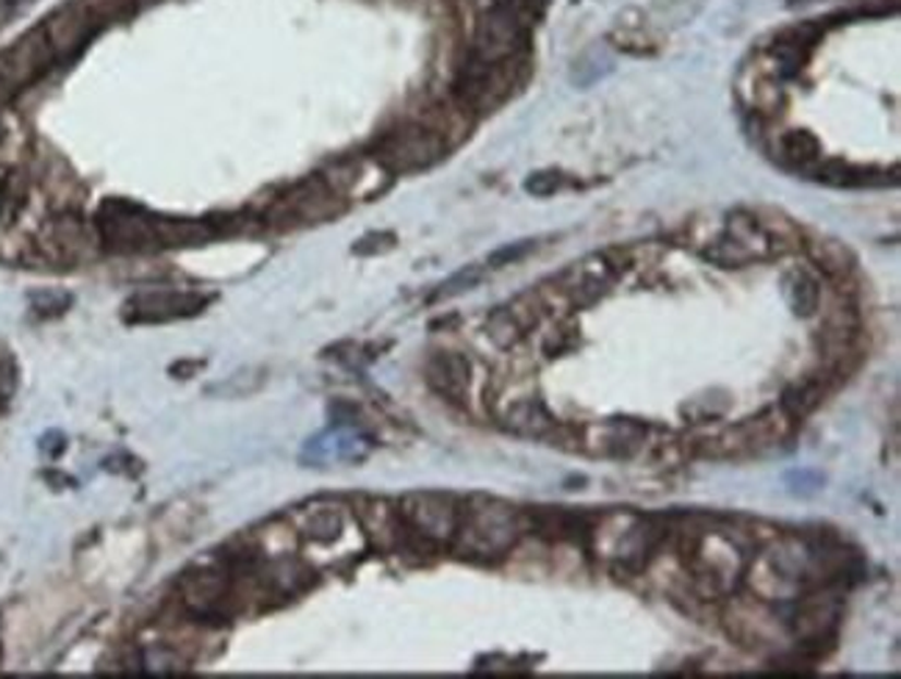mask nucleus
<instances>
[{
	"instance_id": "obj_4",
	"label": "nucleus",
	"mask_w": 901,
	"mask_h": 679,
	"mask_svg": "<svg viewBox=\"0 0 901 679\" xmlns=\"http://www.w3.org/2000/svg\"><path fill=\"white\" fill-rule=\"evenodd\" d=\"M447 147L449 145L436 131H430L422 122H411V125H403L383 136L372 150V158L388 175H408V172H422L442 161Z\"/></svg>"
},
{
	"instance_id": "obj_17",
	"label": "nucleus",
	"mask_w": 901,
	"mask_h": 679,
	"mask_svg": "<svg viewBox=\"0 0 901 679\" xmlns=\"http://www.w3.org/2000/svg\"><path fill=\"white\" fill-rule=\"evenodd\" d=\"M525 530L536 533L550 544H586L591 538L597 516L577 513L566 508H536L530 513H521Z\"/></svg>"
},
{
	"instance_id": "obj_20",
	"label": "nucleus",
	"mask_w": 901,
	"mask_h": 679,
	"mask_svg": "<svg viewBox=\"0 0 901 679\" xmlns=\"http://www.w3.org/2000/svg\"><path fill=\"white\" fill-rule=\"evenodd\" d=\"M347 510L339 502H311L297 513L295 533L311 544H333L345 535Z\"/></svg>"
},
{
	"instance_id": "obj_28",
	"label": "nucleus",
	"mask_w": 901,
	"mask_h": 679,
	"mask_svg": "<svg viewBox=\"0 0 901 679\" xmlns=\"http://www.w3.org/2000/svg\"><path fill=\"white\" fill-rule=\"evenodd\" d=\"M485 334H489V339L494 341L500 350H514V347L527 336L525 328L516 322V316L508 311V305H505V308H496L494 314L489 316V322H485Z\"/></svg>"
},
{
	"instance_id": "obj_7",
	"label": "nucleus",
	"mask_w": 901,
	"mask_h": 679,
	"mask_svg": "<svg viewBox=\"0 0 901 679\" xmlns=\"http://www.w3.org/2000/svg\"><path fill=\"white\" fill-rule=\"evenodd\" d=\"M514 61L489 64V61L472 56V61L460 68L458 78H455V104L464 106L469 114H485V111L503 106L516 84Z\"/></svg>"
},
{
	"instance_id": "obj_15",
	"label": "nucleus",
	"mask_w": 901,
	"mask_h": 679,
	"mask_svg": "<svg viewBox=\"0 0 901 679\" xmlns=\"http://www.w3.org/2000/svg\"><path fill=\"white\" fill-rule=\"evenodd\" d=\"M208 300L212 298L200 294V291H142V294H133L122 305V316L128 322H172L200 314L208 305Z\"/></svg>"
},
{
	"instance_id": "obj_34",
	"label": "nucleus",
	"mask_w": 901,
	"mask_h": 679,
	"mask_svg": "<svg viewBox=\"0 0 901 679\" xmlns=\"http://www.w3.org/2000/svg\"><path fill=\"white\" fill-rule=\"evenodd\" d=\"M394 244H397V237H394L392 231H372V233H367V237H361L356 244H352V253H356V255H383V253H388V250H394Z\"/></svg>"
},
{
	"instance_id": "obj_14",
	"label": "nucleus",
	"mask_w": 901,
	"mask_h": 679,
	"mask_svg": "<svg viewBox=\"0 0 901 679\" xmlns=\"http://www.w3.org/2000/svg\"><path fill=\"white\" fill-rule=\"evenodd\" d=\"M724 627L744 650H766L780 641V625L769 605L755 596H732L724 607Z\"/></svg>"
},
{
	"instance_id": "obj_33",
	"label": "nucleus",
	"mask_w": 901,
	"mask_h": 679,
	"mask_svg": "<svg viewBox=\"0 0 901 679\" xmlns=\"http://www.w3.org/2000/svg\"><path fill=\"white\" fill-rule=\"evenodd\" d=\"M536 250V242H514V244H505V247L494 250V253L489 255V269H503V267H510V264L521 262V258H527V255Z\"/></svg>"
},
{
	"instance_id": "obj_30",
	"label": "nucleus",
	"mask_w": 901,
	"mask_h": 679,
	"mask_svg": "<svg viewBox=\"0 0 901 679\" xmlns=\"http://www.w3.org/2000/svg\"><path fill=\"white\" fill-rule=\"evenodd\" d=\"M480 280H483V267H478V264H472V267L458 269V272H455L453 278H447L442 286H439L436 291H433V300H453V298H458V294H464V291L474 289V286H478Z\"/></svg>"
},
{
	"instance_id": "obj_2",
	"label": "nucleus",
	"mask_w": 901,
	"mask_h": 679,
	"mask_svg": "<svg viewBox=\"0 0 901 679\" xmlns=\"http://www.w3.org/2000/svg\"><path fill=\"white\" fill-rule=\"evenodd\" d=\"M793 422L785 411L780 408H766L757 416L744 419L741 425L726 427L719 436L705 438V441L694 444L696 458H710V461H730V458H749L769 452V449L780 447L791 438Z\"/></svg>"
},
{
	"instance_id": "obj_12",
	"label": "nucleus",
	"mask_w": 901,
	"mask_h": 679,
	"mask_svg": "<svg viewBox=\"0 0 901 679\" xmlns=\"http://www.w3.org/2000/svg\"><path fill=\"white\" fill-rule=\"evenodd\" d=\"M798 607L793 613V635L802 641V652L813 660L827 657V652L836 646L838 621H841V602L829 594V589L810 591L805 599H796Z\"/></svg>"
},
{
	"instance_id": "obj_18",
	"label": "nucleus",
	"mask_w": 901,
	"mask_h": 679,
	"mask_svg": "<svg viewBox=\"0 0 901 679\" xmlns=\"http://www.w3.org/2000/svg\"><path fill=\"white\" fill-rule=\"evenodd\" d=\"M424 375H428L430 388L447 402L464 405L469 400V391H472V364L464 355H458V352H436L428 361Z\"/></svg>"
},
{
	"instance_id": "obj_8",
	"label": "nucleus",
	"mask_w": 901,
	"mask_h": 679,
	"mask_svg": "<svg viewBox=\"0 0 901 679\" xmlns=\"http://www.w3.org/2000/svg\"><path fill=\"white\" fill-rule=\"evenodd\" d=\"M403 528L411 538L422 544H453L455 528H458L460 502L449 494H408L397 505Z\"/></svg>"
},
{
	"instance_id": "obj_13",
	"label": "nucleus",
	"mask_w": 901,
	"mask_h": 679,
	"mask_svg": "<svg viewBox=\"0 0 901 679\" xmlns=\"http://www.w3.org/2000/svg\"><path fill=\"white\" fill-rule=\"evenodd\" d=\"M649 438V427L633 419H608L577 427V447L591 458H636Z\"/></svg>"
},
{
	"instance_id": "obj_11",
	"label": "nucleus",
	"mask_w": 901,
	"mask_h": 679,
	"mask_svg": "<svg viewBox=\"0 0 901 679\" xmlns=\"http://www.w3.org/2000/svg\"><path fill=\"white\" fill-rule=\"evenodd\" d=\"M39 25L48 34V43L59 61L79 56L95 39L97 31L106 28L104 17L97 14L92 0H67L59 9H53Z\"/></svg>"
},
{
	"instance_id": "obj_3",
	"label": "nucleus",
	"mask_w": 901,
	"mask_h": 679,
	"mask_svg": "<svg viewBox=\"0 0 901 679\" xmlns=\"http://www.w3.org/2000/svg\"><path fill=\"white\" fill-rule=\"evenodd\" d=\"M347 211V201L333 192L320 178H305L295 183L286 194H280L273 206L266 208V222L275 228H303V225H322L341 217Z\"/></svg>"
},
{
	"instance_id": "obj_25",
	"label": "nucleus",
	"mask_w": 901,
	"mask_h": 679,
	"mask_svg": "<svg viewBox=\"0 0 901 679\" xmlns=\"http://www.w3.org/2000/svg\"><path fill=\"white\" fill-rule=\"evenodd\" d=\"M702 258L713 264V267H721V269H744V267H749V264H757L755 258H752V255L746 253L738 242H735V239L726 237V233H721L719 239H713V242L705 247Z\"/></svg>"
},
{
	"instance_id": "obj_23",
	"label": "nucleus",
	"mask_w": 901,
	"mask_h": 679,
	"mask_svg": "<svg viewBox=\"0 0 901 679\" xmlns=\"http://www.w3.org/2000/svg\"><path fill=\"white\" fill-rule=\"evenodd\" d=\"M782 294L796 316H813L821 305V289L807 272H788L782 280Z\"/></svg>"
},
{
	"instance_id": "obj_35",
	"label": "nucleus",
	"mask_w": 901,
	"mask_h": 679,
	"mask_svg": "<svg viewBox=\"0 0 901 679\" xmlns=\"http://www.w3.org/2000/svg\"><path fill=\"white\" fill-rule=\"evenodd\" d=\"M248 372H250V369H248ZM248 372H239V380H242V375L248 377ZM253 380H255V383H248V388H237V391H233V395H237V397L250 395V391H253V388L259 386V383H261V377H253ZM233 386H237V380H233V377H230V380L225 383L223 388H217V395H225V391H228V388H233Z\"/></svg>"
},
{
	"instance_id": "obj_37",
	"label": "nucleus",
	"mask_w": 901,
	"mask_h": 679,
	"mask_svg": "<svg viewBox=\"0 0 901 679\" xmlns=\"http://www.w3.org/2000/svg\"><path fill=\"white\" fill-rule=\"evenodd\" d=\"M136 3H140V7H145V3H158V0H136Z\"/></svg>"
},
{
	"instance_id": "obj_1",
	"label": "nucleus",
	"mask_w": 901,
	"mask_h": 679,
	"mask_svg": "<svg viewBox=\"0 0 901 679\" xmlns=\"http://www.w3.org/2000/svg\"><path fill=\"white\" fill-rule=\"evenodd\" d=\"M521 533H525V522L519 510L500 499L474 497L469 502H460L453 546L460 558L491 563V560L508 558L519 544Z\"/></svg>"
},
{
	"instance_id": "obj_9",
	"label": "nucleus",
	"mask_w": 901,
	"mask_h": 679,
	"mask_svg": "<svg viewBox=\"0 0 901 679\" xmlns=\"http://www.w3.org/2000/svg\"><path fill=\"white\" fill-rule=\"evenodd\" d=\"M629 258L627 253L622 255V262H616V253L608 250V253H597L588 255L582 262L572 264L569 269H563L561 275L552 278V283L561 289V294L572 303V308H586V305H593L599 298H605L608 291L613 289V283L618 280V275L627 272Z\"/></svg>"
},
{
	"instance_id": "obj_10",
	"label": "nucleus",
	"mask_w": 901,
	"mask_h": 679,
	"mask_svg": "<svg viewBox=\"0 0 901 679\" xmlns=\"http://www.w3.org/2000/svg\"><path fill=\"white\" fill-rule=\"evenodd\" d=\"M525 17L510 3L485 7L474 23L472 56L489 64L514 61L525 48Z\"/></svg>"
},
{
	"instance_id": "obj_31",
	"label": "nucleus",
	"mask_w": 901,
	"mask_h": 679,
	"mask_svg": "<svg viewBox=\"0 0 901 679\" xmlns=\"http://www.w3.org/2000/svg\"><path fill=\"white\" fill-rule=\"evenodd\" d=\"M31 305H34V311H37L39 316H59L73 305V298H70L67 291L43 289L37 291V294H31Z\"/></svg>"
},
{
	"instance_id": "obj_19",
	"label": "nucleus",
	"mask_w": 901,
	"mask_h": 679,
	"mask_svg": "<svg viewBox=\"0 0 901 679\" xmlns=\"http://www.w3.org/2000/svg\"><path fill=\"white\" fill-rule=\"evenodd\" d=\"M500 422H503L505 431H510L514 436L541 438V441H546V438L552 436V431L561 425V422L550 413V408L541 400H536V397H521V400L508 402V405L503 408V413H500Z\"/></svg>"
},
{
	"instance_id": "obj_32",
	"label": "nucleus",
	"mask_w": 901,
	"mask_h": 679,
	"mask_svg": "<svg viewBox=\"0 0 901 679\" xmlns=\"http://www.w3.org/2000/svg\"><path fill=\"white\" fill-rule=\"evenodd\" d=\"M563 186H566V178L557 170H539L525 181V192H530L532 197H550V194L561 192Z\"/></svg>"
},
{
	"instance_id": "obj_36",
	"label": "nucleus",
	"mask_w": 901,
	"mask_h": 679,
	"mask_svg": "<svg viewBox=\"0 0 901 679\" xmlns=\"http://www.w3.org/2000/svg\"><path fill=\"white\" fill-rule=\"evenodd\" d=\"M7 136V128H3V114H0V140Z\"/></svg>"
},
{
	"instance_id": "obj_21",
	"label": "nucleus",
	"mask_w": 901,
	"mask_h": 679,
	"mask_svg": "<svg viewBox=\"0 0 901 679\" xmlns=\"http://www.w3.org/2000/svg\"><path fill=\"white\" fill-rule=\"evenodd\" d=\"M356 513L361 519L367 538L381 549H392L408 535L406 528H403V519H399V510L386 499H363Z\"/></svg>"
},
{
	"instance_id": "obj_16",
	"label": "nucleus",
	"mask_w": 901,
	"mask_h": 679,
	"mask_svg": "<svg viewBox=\"0 0 901 679\" xmlns=\"http://www.w3.org/2000/svg\"><path fill=\"white\" fill-rule=\"evenodd\" d=\"M237 589V571L230 566H212V569L194 571L183 580V605L200 616V619H214L223 613V607L230 602V594Z\"/></svg>"
},
{
	"instance_id": "obj_22",
	"label": "nucleus",
	"mask_w": 901,
	"mask_h": 679,
	"mask_svg": "<svg viewBox=\"0 0 901 679\" xmlns=\"http://www.w3.org/2000/svg\"><path fill=\"white\" fill-rule=\"evenodd\" d=\"M802 247L807 250L810 262L816 264L832 283H846L854 275L857 258H854L849 244L838 242V239H816V242H805Z\"/></svg>"
},
{
	"instance_id": "obj_27",
	"label": "nucleus",
	"mask_w": 901,
	"mask_h": 679,
	"mask_svg": "<svg viewBox=\"0 0 901 679\" xmlns=\"http://www.w3.org/2000/svg\"><path fill=\"white\" fill-rule=\"evenodd\" d=\"M749 104L755 114H780V109L785 106V92H782L780 81L774 75H755Z\"/></svg>"
},
{
	"instance_id": "obj_26",
	"label": "nucleus",
	"mask_w": 901,
	"mask_h": 679,
	"mask_svg": "<svg viewBox=\"0 0 901 679\" xmlns=\"http://www.w3.org/2000/svg\"><path fill=\"white\" fill-rule=\"evenodd\" d=\"M782 156L796 167H810L821 161V142L810 131H788L780 140Z\"/></svg>"
},
{
	"instance_id": "obj_5",
	"label": "nucleus",
	"mask_w": 901,
	"mask_h": 679,
	"mask_svg": "<svg viewBox=\"0 0 901 679\" xmlns=\"http://www.w3.org/2000/svg\"><path fill=\"white\" fill-rule=\"evenodd\" d=\"M100 244L115 253H147L161 247L158 242V217L136 203L106 201L95 217Z\"/></svg>"
},
{
	"instance_id": "obj_24",
	"label": "nucleus",
	"mask_w": 901,
	"mask_h": 679,
	"mask_svg": "<svg viewBox=\"0 0 901 679\" xmlns=\"http://www.w3.org/2000/svg\"><path fill=\"white\" fill-rule=\"evenodd\" d=\"M824 395H827V388H824L821 380L796 383V386H791L785 395H782V411H785L793 422H802V419L810 416V413L821 405Z\"/></svg>"
},
{
	"instance_id": "obj_6",
	"label": "nucleus",
	"mask_w": 901,
	"mask_h": 679,
	"mask_svg": "<svg viewBox=\"0 0 901 679\" xmlns=\"http://www.w3.org/2000/svg\"><path fill=\"white\" fill-rule=\"evenodd\" d=\"M53 64H59V59L50 48L43 25L25 31L23 37H17L9 48L0 50V89L7 95L28 89L31 84L45 78L53 70Z\"/></svg>"
},
{
	"instance_id": "obj_29",
	"label": "nucleus",
	"mask_w": 901,
	"mask_h": 679,
	"mask_svg": "<svg viewBox=\"0 0 901 679\" xmlns=\"http://www.w3.org/2000/svg\"><path fill=\"white\" fill-rule=\"evenodd\" d=\"M508 311L516 316V322H519L521 328H525V334H530V330L539 328L541 319L546 316V308H544V303H541L539 294H536V289L525 291V294H519V298L510 300Z\"/></svg>"
}]
</instances>
